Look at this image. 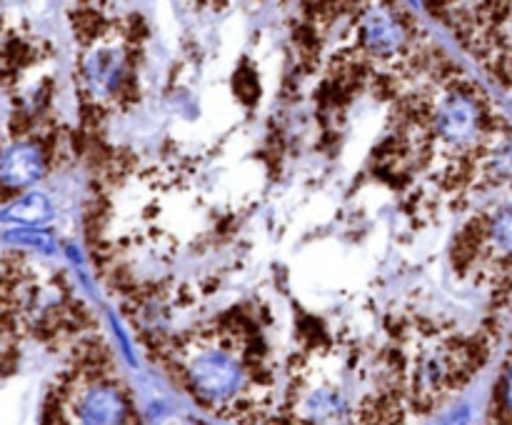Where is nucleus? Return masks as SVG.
<instances>
[{
  "label": "nucleus",
  "instance_id": "1",
  "mask_svg": "<svg viewBox=\"0 0 512 425\" xmlns=\"http://www.w3.org/2000/svg\"><path fill=\"white\" fill-rule=\"evenodd\" d=\"M390 155L410 193L453 208L480 190L512 188V125L460 70L430 75L398 105Z\"/></svg>",
  "mask_w": 512,
  "mask_h": 425
},
{
  "label": "nucleus",
  "instance_id": "2",
  "mask_svg": "<svg viewBox=\"0 0 512 425\" xmlns=\"http://www.w3.org/2000/svg\"><path fill=\"white\" fill-rule=\"evenodd\" d=\"M405 403L395 353L323 345L295 355L278 425H405Z\"/></svg>",
  "mask_w": 512,
  "mask_h": 425
},
{
  "label": "nucleus",
  "instance_id": "3",
  "mask_svg": "<svg viewBox=\"0 0 512 425\" xmlns=\"http://www.w3.org/2000/svg\"><path fill=\"white\" fill-rule=\"evenodd\" d=\"M163 355L175 380L205 410L240 425H278L273 360L245 320L225 315L198 325Z\"/></svg>",
  "mask_w": 512,
  "mask_h": 425
},
{
  "label": "nucleus",
  "instance_id": "4",
  "mask_svg": "<svg viewBox=\"0 0 512 425\" xmlns=\"http://www.w3.org/2000/svg\"><path fill=\"white\" fill-rule=\"evenodd\" d=\"M485 355L488 353L478 338L443 330H418L395 353L405 400L420 413H430L473 378Z\"/></svg>",
  "mask_w": 512,
  "mask_h": 425
},
{
  "label": "nucleus",
  "instance_id": "5",
  "mask_svg": "<svg viewBox=\"0 0 512 425\" xmlns=\"http://www.w3.org/2000/svg\"><path fill=\"white\" fill-rule=\"evenodd\" d=\"M58 425H140L133 393L103 345H88L60 375Z\"/></svg>",
  "mask_w": 512,
  "mask_h": 425
},
{
  "label": "nucleus",
  "instance_id": "6",
  "mask_svg": "<svg viewBox=\"0 0 512 425\" xmlns=\"http://www.w3.org/2000/svg\"><path fill=\"white\" fill-rule=\"evenodd\" d=\"M80 93L95 110H118L135 93L138 55L135 38L123 25H100L83 40L78 60Z\"/></svg>",
  "mask_w": 512,
  "mask_h": 425
},
{
  "label": "nucleus",
  "instance_id": "7",
  "mask_svg": "<svg viewBox=\"0 0 512 425\" xmlns=\"http://www.w3.org/2000/svg\"><path fill=\"white\" fill-rule=\"evenodd\" d=\"M435 10L473 58L512 90V3H445Z\"/></svg>",
  "mask_w": 512,
  "mask_h": 425
},
{
  "label": "nucleus",
  "instance_id": "8",
  "mask_svg": "<svg viewBox=\"0 0 512 425\" xmlns=\"http://www.w3.org/2000/svg\"><path fill=\"white\" fill-rule=\"evenodd\" d=\"M453 265L478 285H500L512 278V198L478 213L460 230Z\"/></svg>",
  "mask_w": 512,
  "mask_h": 425
},
{
  "label": "nucleus",
  "instance_id": "9",
  "mask_svg": "<svg viewBox=\"0 0 512 425\" xmlns=\"http://www.w3.org/2000/svg\"><path fill=\"white\" fill-rule=\"evenodd\" d=\"M415 25L393 5H370L358 20V48L380 65H405L418 53Z\"/></svg>",
  "mask_w": 512,
  "mask_h": 425
},
{
  "label": "nucleus",
  "instance_id": "10",
  "mask_svg": "<svg viewBox=\"0 0 512 425\" xmlns=\"http://www.w3.org/2000/svg\"><path fill=\"white\" fill-rule=\"evenodd\" d=\"M48 168L45 148L38 140H15L0 153V188L23 190L40 180Z\"/></svg>",
  "mask_w": 512,
  "mask_h": 425
},
{
  "label": "nucleus",
  "instance_id": "11",
  "mask_svg": "<svg viewBox=\"0 0 512 425\" xmlns=\"http://www.w3.org/2000/svg\"><path fill=\"white\" fill-rule=\"evenodd\" d=\"M33 298L35 293L30 290V275L18 268V260L0 258V320L30 310Z\"/></svg>",
  "mask_w": 512,
  "mask_h": 425
},
{
  "label": "nucleus",
  "instance_id": "12",
  "mask_svg": "<svg viewBox=\"0 0 512 425\" xmlns=\"http://www.w3.org/2000/svg\"><path fill=\"white\" fill-rule=\"evenodd\" d=\"M48 218H50V203L48 198L40 193H30L25 195V198L15 200V203L3 213V220H8V223H20V225H38Z\"/></svg>",
  "mask_w": 512,
  "mask_h": 425
},
{
  "label": "nucleus",
  "instance_id": "13",
  "mask_svg": "<svg viewBox=\"0 0 512 425\" xmlns=\"http://www.w3.org/2000/svg\"><path fill=\"white\" fill-rule=\"evenodd\" d=\"M495 408H498L503 425H512V363L505 365L503 378L495 388Z\"/></svg>",
  "mask_w": 512,
  "mask_h": 425
},
{
  "label": "nucleus",
  "instance_id": "14",
  "mask_svg": "<svg viewBox=\"0 0 512 425\" xmlns=\"http://www.w3.org/2000/svg\"><path fill=\"white\" fill-rule=\"evenodd\" d=\"M10 240L30 245V248H38L43 250V253H50V250H53V238H50L48 233H40V230H15V233H10Z\"/></svg>",
  "mask_w": 512,
  "mask_h": 425
},
{
  "label": "nucleus",
  "instance_id": "15",
  "mask_svg": "<svg viewBox=\"0 0 512 425\" xmlns=\"http://www.w3.org/2000/svg\"><path fill=\"white\" fill-rule=\"evenodd\" d=\"M468 423H470V408H460V410H455V413L450 415L443 425H468Z\"/></svg>",
  "mask_w": 512,
  "mask_h": 425
}]
</instances>
